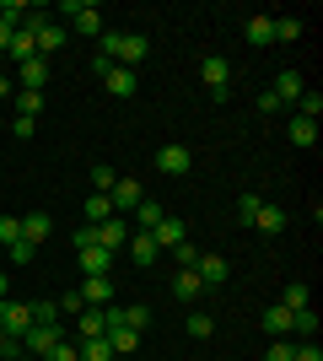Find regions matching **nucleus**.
I'll return each instance as SVG.
<instances>
[{
	"mask_svg": "<svg viewBox=\"0 0 323 361\" xmlns=\"http://www.w3.org/2000/svg\"><path fill=\"white\" fill-rule=\"evenodd\" d=\"M54 11H60V16H70V27H76V32H87V38H97V32H103V11H97L92 0H60Z\"/></svg>",
	"mask_w": 323,
	"mask_h": 361,
	"instance_id": "obj_1",
	"label": "nucleus"
},
{
	"mask_svg": "<svg viewBox=\"0 0 323 361\" xmlns=\"http://www.w3.org/2000/svg\"><path fill=\"white\" fill-rule=\"evenodd\" d=\"M60 340H65V329H60V324H32V329L22 334V340H16V345L27 350V356H49V350L60 345Z\"/></svg>",
	"mask_w": 323,
	"mask_h": 361,
	"instance_id": "obj_2",
	"label": "nucleus"
},
{
	"mask_svg": "<svg viewBox=\"0 0 323 361\" xmlns=\"http://www.w3.org/2000/svg\"><path fill=\"white\" fill-rule=\"evenodd\" d=\"M0 329L11 334V340H22L32 329V307L27 302H0Z\"/></svg>",
	"mask_w": 323,
	"mask_h": 361,
	"instance_id": "obj_3",
	"label": "nucleus"
},
{
	"mask_svg": "<svg viewBox=\"0 0 323 361\" xmlns=\"http://www.w3.org/2000/svg\"><path fill=\"white\" fill-rule=\"evenodd\" d=\"M200 75H205V87L215 92V103H227V81H232L227 60H221V54H205V60H200Z\"/></svg>",
	"mask_w": 323,
	"mask_h": 361,
	"instance_id": "obj_4",
	"label": "nucleus"
},
{
	"mask_svg": "<svg viewBox=\"0 0 323 361\" xmlns=\"http://www.w3.org/2000/svg\"><path fill=\"white\" fill-rule=\"evenodd\" d=\"M151 54V44L140 38V32H119V54H113V65H124V71H135L140 60Z\"/></svg>",
	"mask_w": 323,
	"mask_h": 361,
	"instance_id": "obj_5",
	"label": "nucleus"
},
{
	"mask_svg": "<svg viewBox=\"0 0 323 361\" xmlns=\"http://www.w3.org/2000/svg\"><path fill=\"white\" fill-rule=\"evenodd\" d=\"M189 167H194L189 146H162V151H156V173H167V178H184Z\"/></svg>",
	"mask_w": 323,
	"mask_h": 361,
	"instance_id": "obj_6",
	"label": "nucleus"
},
{
	"mask_svg": "<svg viewBox=\"0 0 323 361\" xmlns=\"http://www.w3.org/2000/svg\"><path fill=\"white\" fill-rule=\"evenodd\" d=\"M108 200H113V216H129L146 195H140V183H135V178H119L113 189H108Z\"/></svg>",
	"mask_w": 323,
	"mask_h": 361,
	"instance_id": "obj_7",
	"label": "nucleus"
},
{
	"mask_svg": "<svg viewBox=\"0 0 323 361\" xmlns=\"http://www.w3.org/2000/svg\"><path fill=\"white\" fill-rule=\"evenodd\" d=\"M129 232H135V226L124 221V216H113V221H103V226H97V243H103L108 254H119L124 243H129Z\"/></svg>",
	"mask_w": 323,
	"mask_h": 361,
	"instance_id": "obj_8",
	"label": "nucleus"
},
{
	"mask_svg": "<svg viewBox=\"0 0 323 361\" xmlns=\"http://www.w3.org/2000/svg\"><path fill=\"white\" fill-rule=\"evenodd\" d=\"M124 248H129V259H135L140 270H151L156 259H162V248H156V238H151V232H135V238L124 243Z\"/></svg>",
	"mask_w": 323,
	"mask_h": 361,
	"instance_id": "obj_9",
	"label": "nucleus"
},
{
	"mask_svg": "<svg viewBox=\"0 0 323 361\" xmlns=\"http://www.w3.org/2000/svg\"><path fill=\"white\" fill-rule=\"evenodd\" d=\"M103 87L113 92V97H135V92H140V71H124V65H113V71L103 75Z\"/></svg>",
	"mask_w": 323,
	"mask_h": 361,
	"instance_id": "obj_10",
	"label": "nucleus"
},
{
	"mask_svg": "<svg viewBox=\"0 0 323 361\" xmlns=\"http://www.w3.org/2000/svg\"><path fill=\"white\" fill-rule=\"evenodd\" d=\"M81 302H87V307H108V302H113V281H108V275H87V281H81Z\"/></svg>",
	"mask_w": 323,
	"mask_h": 361,
	"instance_id": "obj_11",
	"label": "nucleus"
},
{
	"mask_svg": "<svg viewBox=\"0 0 323 361\" xmlns=\"http://www.w3.org/2000/svg\"><path fill=\"white\" fill-rule=\"evenodd\" d=\"M194 275H200V286H227V259L221 254H200Z\"/></svg>",
	"mask_w": 323,
	"mask_h": 361,
	"instance_id": "obj_12",
	"label": "nucleus"
},
{
	"mask_svg": "<svg viewBox=\"0 0 323 361\" xmlns=\"http://www.w3.org/2000/svg\"><path fill=\"white\" fill-rule=\"evenodd\" d=\"M49 238H54V221H49L44 211L22 216V243H32V248H38V243H49Z\"/></svg>",
	"mask_w": 323,
	"mask_h": 361,
	"instance_id": "obj_13",
	"label": "nucleus"
},
{
	"mask_svg": "<svg viewBox=\"0 0 323 361\" xmlns=\"http://www.w3.org/2000/svg\"><path fill=\"white\" fill-rule=\"evenodd\" d=\"M103 329H108V313H103V307H81V313H76V340H97Z\"/></svg>",
	"mask_w": 323,
	"mask_h": 361,
	"instance_id": "obj_14",
	"label": "nucleus"
},
{
	"mask_svg": "<svg viewBox=\"0 0 323 361\" xmlns=\"http://www.w3.org/2000/svg\"><path fill=\"white\" fill-rule=\"evenodd\" d=\"M243 38H248L253 49L275 44V16H248V22H243Z\"/></svg>",
	"mask_w": 323,
	"mask_h": 361,
	"instance_id": "obj_15",
	"label": "nucleus"
},
{
	"mask_svg": "<svg viewBox=\"0 0 323 361\" xmlns=\"http://www.w3.org/2000/svg\"><path fill=\"white\" fill-rule=\"evenodd\" d=\"M129 216H135V232H156V226L167 221V211H162L156 200H140V205H135Z\"/></svg>",
	"mask_w": 323,
	"mask_h": 361,
	"instance_id": "obj_16",
	"label": "nucleus"
},
{
	"mask_svg": "<svg viewBox=\"0 0 323 361\" xmlns=\"http://www.w3.org/2000/svg\"><path fill=\"white\" fill-rule=\"evenodd\" d=\"M253 232H264V238L286 232V211H280V205H259V216H253Z\"/></svg>",
	"mask_w": 323,
	"mask_h": 361,
	"instance_id": "obj_17",
	"label": "nucleus"
},
{
	"mask_svg": "<svg viewBox=\"0 0 323 361\" xmlns=\"http://www.w3.org/2000/svg\"><path fill=\"white\" fill-rule=\"evenodd\" d=\"M81 275H108V264H113V254H108L103 243H97V248H81Z\"/></svg>",
	"mask_w": 323,
	"mask_h": 361,
	"instance_id": "obj_18",
	"label": "nucleus"
},
{
	"mask_svg": "<svg viewBox=\"0 0 323 361\" xmlns=\"http://www.w3.org/2000/svg\"><path fill=\"white\" fill-rule=\"evenodd\" d=\"M6 54H11L16 65L38 60V44H32V32H27V27H16V32H11V49H6Z\"/></svg>",
	"mask_w": 323,
	"mask_h": 361,
	"instance_id": "obj_19",
	"label": "nucleus"
},
{
	"mask_svg": "<svg viewBox=\"0 0 323 361\" xmlns=\"http://www.w3.org/2000/svg\"><path fill=\"white\" fill-rule=\"evenodd\" d=\"M200 275H194V270H178V275H172V297H178V302H200Z\"/></svg>",
	"mask_w": 323,
	"mask_h": 361,
	"instance_id": "obj_20",
	"label": "nucleus"
},
{
	"mask_svg": "<svg viewBox=\"0 0 323 361\" xmlns=\"http://www.w3.org/2000/svg\"><path fill=\"white\" fill-rule=\"evenodd\" d=\"M270 92H275L280 103H296V97H302L308 87H302V75H296V71H280V75H275V87H270Z\"/></svg>",
	"mask_w": 323,
	"mask_h": 361,
	"instance_id": "obj_21",
	"label": "nucleus"
},
{
	"mask_svg": "<svg viewBox=\"0 0 323 361\" xmlns=\"http://www.w3.org/2000/svg\"><path fill=\"white\" fill-rule=\"evenodd\" d=\"M49 87V60H27L22 65V92H44Z\"/></svg>",
	"mask_w": 323,
	"mask_h": 361,
	"instance_id": "obj_22",
	"label": "nucleus"
},
{
	"mask_svg": "<svg viewBox=\"0 0 323 361\" xmlns=\"http://www.w3.org/2000/svg\"><path fill=\"white\" fill-rule=\"evenodd\" d=\"M151 238H156V248H178V243H184V238H189V232H184V221H178V216H167V221L156 226Z\"/></svg>",
	"mask_w": 323,
	"mask_h": 361,
	"instance_id": "obj_23",
	"label": "nucleus"
},
{
	"mask_svg": "<svg viewBox=\"0 0 323 361\" xmlns=\"http://www.w3.org/2000/svg\"><path fill=\"white\" fill-rule=\"evenodd\" d=\"M286 135H291V146H318V124H312V119H302V114H296V119L286 124Z\"/></svg>",
	"mask_w": 323,
	"mask_h": 361,
	"instance_id": "obj_24",
	"label": "nucleus"
},
{
	"mask_svg": "<svg viewBox=\"0 0 323 361\" xmlns=\"http://www.w3.org/2000/svg\"><path fill=\"white\" fill-rule=\"evenodd\" d=\"M184 329L194 334V340H210V334H215V313H205V307H194V313L184 318Z\"/></svg>",
	"mask_w": 323,
	"mask_h": 361,
	"instance_id": "obj_25",
	"label": "nucleus"
},
{
	"mask_svg": "<svg viewBox=\"0 0 323 361\" xmlns=\"http://www.w3.org/2000/svg\"><path fill=\"white\" fill-rule=\"evenodd\" d=\"M264 329L275 334V340H286V334H291V307H280V302H275V307L264 313Z\"/></svg>",
	"mask_w": 323,
	"mask_h": 361,
	"instance_id": "obj_26",
	"label": "nucleus"
},
{
	"mask_svg": "<svg viewBox=\"0 0 323 361\" xmlns=\"http://www.w3.org/2000/svg\"><path fill=\"white\" fill-rule=\"evenodd\" d=\"M103 340H108V345H113V356H129V350L140 345V334H135V329H119V324H113V329H108Z\"/></svg>",
	"mask_w": 323,
	"mask_h": 361,
	"instance_id": "obj_27",
	"label": "nucleus"
},
{
	"mask_svg": "<svg viewBox=\"0 0 323 361\" xmlns=\"http://www.w3.org/2000/svg\"><path fill=\"white\" fill-rule=\"evenodd\" d=\"M280 307H291V313H302V307H312V291L302 286V281H291V286L280 291Z\"/></svg>",
	"mask_w": 323,
	"mask_h": 361,
	"instance_id": "obj_28",
	"label": "nucleus"
},
{
	"mask_svg": "<svg viewBox=\"0 0 323 361\" xmlns=\"http://www.w3.org/2000/svg\"><path fill=\"white\" fill-rule=\"evenodd\" d=\"M103 221H113V200L92 195V200H87V226H103Z\"/></svg>",
	"mask_w": 323,
	"mask_h": 361,
	"instance_id": "obj_29",
	"label": "nucleus"
},
{
	"mask_svg": "<svg viewBox=\"0 0 323 361\" xmlns=\"http://www.w3.org/2000/svg\"><path fill=\"white\" fill-rule=\"evenodd\" d=\"M76 350H81V361H113V345H108L103 334L97 340H76Z\"/></svg>",
	"mask_w": 323,
	"mask_h": 361,
	"instance_id": "obj_30",
	"label": "nucleus"
},
{
	"mask_svg": "<svg viewBox=\"0 0 323 361\" xmlns=\"http://www.w3.org/2000/svg\"><path fill=\"white\" fill-rule=\"evenodd\" d=\"M11 103H16V114H22V119H38V114H44V92H16Z\"/></svg>",
	"mask_w": 323,
	"mask_h": 361,
	"instance_id": "obj_31",
	"label": "nucleus"
},
{
	"mask_svg": "<svg viewBox=\"0 0 323 361\" xmlns=\"http://www.w3.org/2000/svg\"><path fill=\"white\" fill-rule=\"evenodd\" d=\"M291 334H302V340H312V334H318V313H312V307H302V313H291Z\"/></svg>",
	"mask_w": 323,
	"mask_h": 361,
	"instance_id": "obj_32",
	"label": "nucleus"
},
{
	"mask_svg": "<svg viewBox=\"0 0 323 361\" xmlns=\"http://www.w3.org/2000/svg\"><path fill=\"white\" fill-rule=\"evenodd\" d=\"M302 38V22L296 16H275V44H296Z\"/></svg>",
	"mask_w": 323,
	"mask_h": 361,
	"instance_id": "obj_33",
	"label": "nucleus"
},
{
	"mask_svg": "<svg viewBox=\"0 0 323 361\" xmlns=\"http://www.w3.org/2000/svg\"><path fill=\"white\" fill-rule=\"evenodd\" d=\"M296 108H302V119H312V124H318V114H323V92H302V97H296Z\"/></svg>",
	"mask_w": 323,
	"mask_h": 361,
	"instance_id": "obj_34",
	"label": "nucleus"
},
{
	"mask_svg": "<svg viewBox=\"0 0 323 361\" xmlns=\"http://www.w3.org/2000/svg\"><path fill=\"white\" fill-rule=\"evenodd\" d=\"M259 205H264V200L253 195V189H248V195H237V221H243V226H253V216H259Z\"/></svg>",
	"mask_w": 323,
	"mask_h": 361,
	"instance_id": "obj_35",
	"label": "nucleus"
},
{
	"mask_svg": "<svg viewBox=\"0 0 323 361\" xmlns=\"http://www.w3.org/2000/svg\"><path fill=\"white\" fill-rule=\"evenodd\" d=\"M22 238V216H0V248H11Z\"/></svg>",
	"mask_w": 323,
	"mask_h": 361,
	"instance_id": "obj_36",
	"label": "nucleus"
},
{
	"mask_svg": "<svg viewBox=\"0 0 323 361\" xmlns=\"http://www.w3.org/2000/svg\"><path fill=\"white\" fill-rule=\"evenodd\" d=\"M113 183H119V173H113V167H103V162H97V167H92V189H97V195H108Z\"/></svg>",
	"mask_w": 323,
	"mask_h": 361,
	"instance_id": "obj_37",
	"label": "nucleus"
},
{
	"mask_svg": "<svg viewBox=\"0 0 323 361\" xmlns=\"http://www.w3.org/2000/svg\"><path fill=\"white\" fill-rule=\"evenodd\" d=\"M32 307V324H60V307L54 302H27Z\"/></svg>",
	"mask_w": 323,
	"mask_h": 361,
	"instance_id": "obj_38",
	"label": "nucleus"
},
{
	"mask_svg": "<svg viewBox=\"0 0 323 361\" xmlns=\"http://www.w3.org/2000/svg\"><path fill=\"white\" fill-rule=\"evenodd\" d=\"M172 254H178V270H194V264H200V248H194V243H178V248H172Z\"/></svg>",
	"mask_w": 323,
	"mask_h": 361,
	"instance_id": "obj_39",
	"label": "nucleus"
},
{
	"mask_svg": "<svg viewBox=\"0 0 323 361\" xmlns=\"http://www.w3.org/2000/svg\"><path fill=\"white\" fill-rule=\"evenodd\" d=\"M54 307H60V313H65V318H76V313H81V307H87V302H81V291H65V297H60V302H54Z\"/></svg>",
	"mask_w": 323,
	"mask_h": 361,
	"instance_id": "obj_40",
	"label": "nucleus"
},
{
	"mask_svg": "<svg viewBox=\"0 0 323 361\" xmlns=\"http://www.w3.org/2000/svg\"><path fill=\"white\" fill-rule=\"evenodd\" d=\"M11 135L16 140H32V135H38V119H22V114H16V119H11Z\"/></svg>",
	"mask_w": 323,
	"mask_h": 361,
	"instance_id": "obj_41",
	"label": "nucleus"
},
{
	"mask_svg": "<svg viewBox=\"0 0 323 361\" xmlns=\"http://www.w3.org/2000/svg\"><path fill=\"white\" fill-rule=\"evenodd\" d=\"M296 356V340H270V361H291Z\"/></svg>",
	"mask_w": 323,
	"mask_h": 361,
	"instance_id": "obj_42",
	"label": "nucleus"
},
{
	"mask_svg": "<svg viewBox=\"0 0 323 361\" xmlns=\"http://www.w3.org/2000/svg\"><path fill=\"white\" fill-rule=\"evenodd\" d=\"M44 361H81V350H76V345H70V340H60V345L49 350V356H44Z\"/></svg>",
	"mask_w": 323,
	"mask_h": 361,
	"instance_id": "obj_43",
	"label": "nucleus"
},
{
	"mask_svg": "<svg viewBox=\"0 0 323 361\" xmlns=\"http://www.w3.org/2000/svg\"><path fill=\"white\" fill-rule=\"evenodd\" d=\"M70 243H76V254H81V248H97V226H81V232H70Z\"/></svg>",
	"mask_w": 323,
	"mask_h": 361,
	"instance_id": "obj_44",
	"label": "nucleus"
},
{
	"mask_svg": "<svg viewBox=\"0 0 323 361\" xmlns=\"http://www.w3.org/2000/svg\"><path fill=\"white\" fill-rule=\"evenodd\" d=\"M32 254H38V248H32V243H22V238L11 243V264H32Z\"/></svg>",
	"mask_w": 323,
	"mask_h": 361,
	"instance_id": "obj_45",
	"label": "nucleus"
},
{
	"mask_svg": "<svg viewBox=\"0 0 323 361\" xmlns=\"http://www.w3.org/2000/svg\"><path fill=\"white\" fill-rule=\"evenodd\" d=\"M291 361H323L318 340H302V345H296V356H291Z\"/></svg>",
	"mask_w": 323,
	"mask_h": 361,
	"instance_id": "obj_46",
	"label": "nucleus"
},
{
	"mask_svg": "<svg viewBox=\"0 0 323 361\" xmlns=\"http://www.w3.org/2000/svg\"><path fill=\"white\" fill-rule=\"evenodd\" d=\"M280 108H286V103H280L275 92H259V114H280Z\"/></svg>",
	"mask_w": 323,
	"mask_h": 361,
	"instance_id": "obj_47",
	"label": "nucleus"
},
{
	"mask_svg": "<svg viewBox=\"0 0 323 361\" xmlns=\"http://www.w3.org/2000/svg\"><path fill=\"white\" fill-rule=\"evenodd\" d=\"M0 356H11V361L22 356V345H16V340H11V334H6V329H0Z\"/></svg>",
	"mask_w": 323,
	"mask_h": 361,
	"instance_id": "obj_48",
	"label": "nucleus"
},
{
	"mask_svg": "<svg viewBox=\"0 0 323 361\" xmlns=\"http://www.w3.org/2000/svg\"><path fill=\"white\" fill-rule=\"evenodd\" d=\"M11 32H16L11 22H0V54H6V49H11Z\"/></svg>",
	"mask_w": 323,
	"mask_h": 361,
	"instance_id": "obj_49",
	"label": "nucleus"
},
{
	"mask_svg": "<svg viewBox=\"0 0 323 361\" xmlns=\"http://www.w3.org/2000/svg\"><path fill=\"white\" fill-rule=\"evenodd\" d=\"M0 97H11V81H6V75H0Z\"/></svg>",
	"mask_w": 323,
	"mask_h": 361,
	"instance_id": "obj_50",
	"label": "nucleus"
},
{
	"mask_svg": "<svg viewBox=\"0 0 323 361\" xmlns=\"http://www.w3.org/2000/svg\"><path fill=\"white\" fill-rule=\"evenodd\" d=\"M0 302H6V270H0Z\"/></svg>",
	"mask_w": 323,
	"mask_h": 361,
	"instance_id": "obj_51",
	"label": "nucleus"
},
{
	"mask_svg": "<svg viewBox=\"0 0 323 361\" xmlns=\"http://www.w3.org/2000/svg\"><path fill=\"white\" fill-rule=\"evenodd\" d=\"M16 361H44V356H27V350H22V356H16Z\"/></svg>",
	"mask_w": 323,
	"mask_h": 361,
	"instance_id": "obj_52",
	"label": "nucleus"
}]
</instances>
